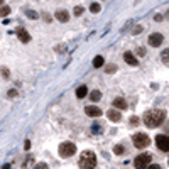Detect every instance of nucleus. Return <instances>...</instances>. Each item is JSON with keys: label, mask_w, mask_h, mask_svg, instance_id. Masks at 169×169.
I'll return each instance as SVG.
<instances>
[{"label": "nucleus", "mask_w": 169, "mask_h": 169, "mask_svg": "<svg viewBox=\"0 0 169 169\" xmlns=\"http://www.w3.org/2000/svg\"><path fill=\"white\" fill-rule=\"evenodd\" d=\"M144 120V123L150 127V129H156V127H159L161 123L166 120V112L164 110H149V112H146V115L142 117Z\"/></svg>", "instance_id": "f257e3e1"}, {"label": "nucleus", "mask_w": 169, "mask_h": 169, "mask_svg": "<svg viewBox=\"0 0 169 169\" xmlns=\"http://www.w3.org/2000/svg\"><path fill=\"white\" fill-rule=\"evenodd\" d=\"M97 168V156L91 150H85L80 156V169H95Z\"/></svg>", "instance_id": "f03ea898"}, {"label": "nucleus", "mask_w": 169, "mask_h": 169, "mask_svg": "<svg viewBox=\"0 0 169 169\" xmlns=\"http://www.w3.org/2000/svg\"><path fill=\"white\" fill-rule=\"evenodd\" d=\"M132 142H134V146L137 149H146L150 144V139L147 134H134L132 135Z\"/></svg>", "instance_id": "7ed1b4c3"}, {"label": "nucleus", "mask_w": 169, "mask_h": 169, "mask_svg": "<svg viewBox=\"0 0 169 169\" xmlns=\"http://www.w3.org/2000/svg\"><path fill=\"white\" fill-rule=\"evenodd\" d=\"M150 161H152V156L146 152V154H140V156H137V157L134 159V166L137 169H146L150 164Z\"/></svg>", "instance_id": "20e7f679"}, {"label": "nucleus", "mask_w": 169, "mask_h": 169, "mask_svg": "<svg viewBox=\"0 0 169 169\" xmlns=\"http://www.w3.org/2000/svg\"><path fill=\"white\" fill-rule=\"evenodd\" d=\"M76 152V146L73 142H63L59 146V156L61 157H71Z\"/></svg>", "instance_id": "39448f33"}, {"label": "nucleus", "mask_w": 169, "mask_h": 169, "mask_svg": "<svg viewBox=\"0 0 169 169\" xmlns=\"http://www.w3.org/2000/svg\"><path fill=\"white\" fill-rule=\"evenodd\" d=\"M156 146L159 147L162 152H169V137L168 135H157L156 137Z\"/></svg>", "instance_id": "423d86ee"}, {"label": "nucleus", "mask_w": 169, "mask_h": 169, "mask_svg": "<svg viewBox=\"0 0 169 169\" xmlns=\"http://www.w3.org/2000/svg\"><path fill=\"white\" fill-rule=\"evenodd\" d=\"M162 41H164V36L161 34V32H154V34H150L149 36V46H152V48H159L161 44H162Z\"/></svg>", "instance_id": "0eeeda50"}, {"label": "nucleus", "mask_w": 169, "mask_h": 169, "mask_svg": "<svg viewBox=\"0 0 169 169\" xmlns=\"http://www.w3.org/2000/svg\"><path fill=\"white\" fill-rule=\"evenodd\" d=\"M17 39H20L24 44H26V42H29L30 41V34L24 29V27H19V29H17Z\"/></svg>", "instance_id": "6e6552de"}, {"label": "nucleus", "mask_w": 169, "mask_h": 169, "mask_svg": "<svg viewBox=\"0 0 169 169\" xmlns=\"http://www.w3.org/2000/svg\"><path fill=\"white\" fill-rule=\"evenodd\" d=\"M107 117H108L112 122H120V120H122L120 110H117V108H110L108 112H107Z\"/></svg>", "instance_id": "1a4fd4ad"}, {"label": "nucleus", "mask_w": 169, "mask_h": 169, "mask_svg": "<svg viewBox=\"0 0 169 169\" xmlns=\"http://www.w3.org/2000/svg\"><path fill=\"white\" fill-rule=\"evenodd\" d=\"M85 113H86L88 117H100V115H101V110H100L98 107L90 105V107H86V108H85Z\"/></svg>", "instance_id": "9d476101"}, {"label": "nucleus", "mask_w": 169, "mask_h": 169, "mask_svg": "<svg viewBox=\"0 0 169 169\" xmlns=\"http://www.w3.org/2000/svg\"><path fill=\"white\" fill-rule=\"evenodd\" d=\"M54 17L59 20V22H68V20H70V12L61 9V10H58V12L54 14Z\"/></svg>", "instance_id": "9b49d317"}, {"label": "nucleus", "mask_w": 169, "mask_h": 169, "mask_svg": "<svg viewBox=\"0 0 169 169\" xmlns=\"http://www.w3.org/2000/svg\"><path fill=\"white\" fill-rule=\"evenodd\" d=\"M123 59H125V63H129L130 66H137V64H139L137 58H135L132 52H123Z\"/></svg>", "instance_id": "f8f14e48"}, {"label": "nucleus", "mask_w": 169, "mask_h": 169, "mask_svg": "<svg viewBox=\"0 0 169 169\" xmlns=\"http://www.w3.org/2000/svg\"><path fill=\"white\" fill-rule=\"evenodd\" d=\"M113 107H115L117 110H125V108H127V101H125L123 98H120V97H119V98L113 100Z\"/></svg>", "instance_id": "ddd939ff"}, {"label": "nucleus", "mask_w": 169, "mask_h": 169, "mask_svg": "<svg viewBox=\"0 0 169 169\" xmlns=\"http://www.w3.org/2000/svg\"><path fill=\"white\" fill-rule=\"evenodd\" d=\"M88 95V88L86 85H81L80 88H76V98H85Z\"/></svg>", "instance_id": "4468645a"}, {"label": "nucleus", "mask_w": 169, "mask_h": 169, "mask_svg": "<svg viewBox=\"0 0 169 169\" xmlns=\"http://www.w3.org/2000/svg\"><path fill=\"white\" fill-rule=\"evenodd\" d=\"M100 98H101V91H100V90H93V91L90 93V100H91V101H98Z\"/></svg>", "instance_id": "2eb2a0df"}, {"label": "nucleus", "mask_w": 169, "mask_h": 169, "mask_svg": "<svg viewBox=\"0 0 169 169\" xmlns=\"http://www.w3.org/2000/svg\"><path fill=\"white\" fill-rule=\"evenodd\" d=\"M103 63H105L103 56H95V59H93V66H95V68H101Z\"/></svg>", "instance_id": "dca6fc26"}, {"label": "nucleus", "mask_w": 169, "mask_h": 169, "mask_svg": "<svg viewBox=\"0 0 169 169\" xmlns=\"http://www.w3.org/2000/svg\"><path fill=\"white\" fill-rule=\"evenodd\" d=\"M161 59H162V63H164V64H168V66H169V49H164V51H162Z\"/></svg>", "instance_id": "f3484780"}, {"label": "nucleus", "mask_w": 169, "mask_h": 169, "mask_svg": "<svg viewBox=\"0 0 169 169\" xmlns=\"http://www.w3.org/2000/svg\"><path fill=\"white\" fill-rule=\"evenodd\" d=\"M9 14H10V7H9V5L0 7V17H7Z\"/></svg>", "instance_id": "a211bd4d"}, {"label": "nucleus", "mask_w": 169, "mask_h": 169, "mask_svg": "<svg viewBox=\"0 0 169 169\" xmlns=\"http://www.w3.org/2000/svg\"><path fill=\"white\" fill-rule=\"evenodd\" d=\"M90 10H91L93 14H98L100 10H101V7H100L98 3H91V5H90Z\"/></svg>", "instance_id": "6ab92c4d"}, {"label": "nucleus", "mask_w": 169, "mask_h": 169, "mask_svg": "<svg viewBox=\"0 0 169 169\" xmlns=\"http://www.w3.org/2000/svg\"><path fill=\"white\" fill-rule=\"evenodd\" d=\"M113 152H115V154H117V156H122V154H123V146H115V147H113Z\"/></svg>", "instance_id": "aec40b11"}, {"label": "nucleus", "mask_w": 169, "mask_h": 169, "mask_svg": "<svg viewBox=\"0 0 169 169\" xmlns=\"http://www.w3.org/2000/svg\"><path fill=\"white\" fill-rule=\"evenodd\" d=\"M83 12H85V9H83V7H80V5H78V7H74V10H73V14H74L76 17H80Z\"/></svg>", "instance_id": "412c9836"}, {"label": "nucleus", "mask_w": 169, "mask_h": 169, "mask_svg": "<svg viewBox=\"0 0 169 169\" xmlns=\"http://www.w3.org/2000/svg\"><path fill=\"white\" fill-rule=\"evenodd\" d=\"M115 71H117V66H115V64H110V66H107V68H105V73H115Z\"/></svg>", "instance_id": "4be33fe9"}, {"label": "nucleus", "mask_w": 169, "mask_h": 169, "mask_svg": "<svg viewBox=\"0 0 169 169\" xmlns=\"http://www.w3.org/2000/svg\"><path fill=\"white\" fill-rule=\"evenodd\" d=\"M27 17H29V19H37L39 15H37L34 10H27Z\"/></svg>", "instance_id": "5701e85b"}, {"label": "nucleus", "mask_w": 169, "mask_h": 169, "mask_svg": "<svg viewBox=\"0 0 169 169\" xmlns=\"http://www.w3.org/2000/svg\"><path fill=\"white\" fill-rule=\"evenodd\" d=\"M7 95H9V98H14V97H17V90H9V91H7Z\"/></svg>", "instance_id": "b1692460"}, {"label": "nucleus", "mask_w": 169, "mask_h": 169, "mask_svg": "<svg viewBox=\"0 0 169 169\" xmlns=\"http://www.w3.org/2000/svg\"><path fill=\"white\" fill-rule=\"evenodd\" d=\"M34 169H49L48 164H44V162H39V164H36V168Z\"/></svg>", "instance_id": "393cba45"}, {"label": "nucleus", "mask_w": 169, "mask_h": 169, "mask_svg": "<svg viewBox=\"0 0 169 169\" xmlns=\"http://www.w3.org/2000/svg\"><path fill=\"white\" fill-rule=\"evenodd\" d=\"M54 49H56V52H63V51H66V46H64V44H59V46H56Z\"/></svg>", "instance_id": "a878e982"}, {"label": "nucleus", "mask_w": 169, "mask_h": 169, "mask_svg": "<svg viewBox=\"0 0 169 169\" xmlns=\"http://www.w3.org/2000/svg\"><path fill=\"white\" fill-rule=\"evenodd\" d=\"M142 29H144L142 26H137V27H134V30H132V34H140V32H142Z\"/></svg>", "instance_id": "bb28decb"}, {"label": "nucleus", "mask_w": 169, "mask_h": 169, "mask_svg": "<svg viewBox=\"0 0 169 169\" xmlns=\"http://www.w3.org/2000/svg\"><path fill=\"white\" fill-rule=\"evenodd\" d=\"M9 70H7V68H3V70H2V76H3V78H9Z\"/></svg>", "instance_id": "cd10ccee"}, {"label": "nucleus", "mask_w": 169, "mask_h": 169, "mask_svg": "<svg viewBox=\"0 0 169 169\" xmlns=\"http://www.w3.org/2000/svg\"><path fill=\"white\" fill-rule=\"evenodd\" d=\"M130 123H132V125H137V123H139V119H137V117H132V119H130Z\"/></svg>", "instance_id": "c85d7f7f"}, {"label": "nucleus", "mask_w": 169, "mask_h": 169, "mask_svg": "<svg viewBox=\"0 0 169 169\" xmlns=\"http://www.w3.org/2000/svg\"><path fill=\"white\" fill-rule=\"evenodd\" d=\"M146 169H161V166H157V164H149Z\"/></svg>", "instance_id": "c756f323"}, {"label": "nucleus", "mask_w": 169, "mask_h": 169, "mask_svg": "<svg viewBox=\"0 0 169 169\" xmlns=\"http://www.w3.org/2000/svg\"><path fill=\"white\" fill-rule=\"evenodd\" d=\"M24 149H26V150H29V149H30V140H29V139L26 140V144H24Z\"/></svg>", "instance_id": "7c9ffc66"}, {"label": "nucleus", "mask_w": 169, "mask_h": 169, "mask_svg": "<svg viewBox=\"0 0 169 169\" xmlns=\"http://www.w3.org/2000/svg\"><path fill=\"white\" fill-rule=\"evenodd\" d=\"M137 52H139V56H146V49H144V48H139Z\"/></svg>", "instance_id": "2f4dec72"}, {"label": "nucleus", "mask_w": 169, "mask_h": 169, "mask_svg": "<svg viewBox=\"0 0 169 169\" xmlns=\"http://www.w3.org/2000/svg\"><path fill=\"white\" fill-rule=\"evenodd\" d=\"M154 19H156V20H157V22H159V20H162V15H161V14H157V15H156Z\"/></svg>", "instance_id": "473e14b6"}, {"label": "nucleus", "mask_w": 169, "mask_h": 169, "mask_svg": "<svg viewBox=\"0 0 169 169\" xmlns=\"http://www.w3.org/2000/svg\"><path fill=\"white\" fill-rule=\"evenodd\" d=\"M2 169H10V166H9V164H5V166H3Z\"/></svg>", "instance_id": "72a5a7b5"}, {"label": "nucleus", "mask_w": 169, "mask_h": 169, "mask_svg": "<svg viewBox=\"0 0 169 169\" xmlns=\"http://www.w3.org/2000/svg\"><path fill=\"white\" fill-rule=\"evenodd\" d=\"M2 3H3V0H0V5H2Z\"/></svg>", "instance_id": "f704fd0d"}]
</instances>
